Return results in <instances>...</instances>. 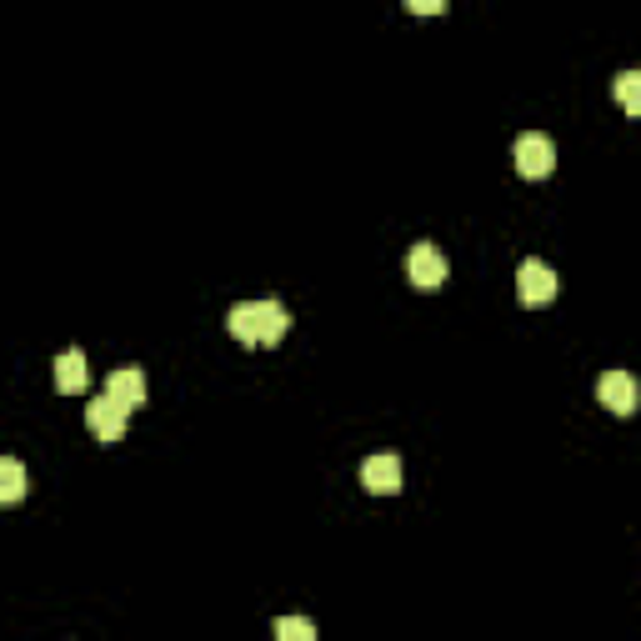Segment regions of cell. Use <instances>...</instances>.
Returning <instances> with one entry per match:
<instances>
[{
	"instance_id": "cell-1",
	"label": "cell",
	"mask_w": 641,
	"mask_h": 641,
	"mask_svg": "<svg viewBox=\"0 0 641 641\" xmlns=\"http://www.w3.org/2000/svg\"><path fill=\"white\" fill-rule=\"evenodd\" d=\"M226 331L241 346H275L291 331V311L281 302H236L226 311Z\"/></svg>"
},
{
	"instance_id": "cell-2",
	"label": "cell",
	"mask_w": 641,
	"mask_h": 641,
	"mask_svg": "<svg viewBox=\"0 0 641 641\" xmlns=\"http://www.w3.org/2000/svg\"><path fill=\"white\" fill-rule=\"evenodd\" d=\"M511 161H516V170H522L526 181H547L551 170H556V145H551V136L526 131L511 145Z\"/></svg>"
},
{
	"instance_id": "cell-3",
	"label": "cell",
	"mask_w": 641,
	"mask_h": 641,
	"mask_svg": "<svg viewBox=\"0 0 641 641\" xmlns=\"http://www.w3.org/2000/svg\"><path fill=\"white\" fill-rule=\"evenodd\" d=\"M126 421H131V411H126V406H120L111 392L95 396V401L86 406V426H91V436H95L101 446L126 441Z\"/></svg>"
},
{
	"instance_id": "cell-4",
	"label": "cell",
	"mask_w": 641,
	"mask_h": 641,
	"mask_svg": "<svg viewBox=\"0 0 641 641\" xmlns=\"http://www.w3.org/2000/svg\"><path fill=\"white\" fill-rule=\"evenodd\" d=\"M556 291H562V281H556V271L547 261L531 256V261L516 266V296H522V306H551Z\"/></svg>"
},
{
	"instance_id": "cell-5",
	"label": "cell",
	"mask_w": 641,
	"mask_h": 641,
	"mask_svg": "<svg viewBox=\"0 0 641 641\" xmlns=\"http://www.w3.org/2000/svg\"><path fill=\"white\" fill-rule=\"evenodd\" d=\"M406 275H411V286L421 291H441L446 286V275H451V261H446L436 246H411V256H406Z\"/></svg>"
},
{
	"instance_id": "cell-6",
	"label": "cell",
	"mask_w": 641,
	"mask_h": 641,
	"mask_svg": "<svg viewBox=\"0 0 641 641\" xmlns=\"http://www.w3.org/2000/svg\"><path fill=\"white\" fill-rule=\"evenodd\" d=\"M361 486H367L371 497H396V491L406 486L401 457H392V451H381V457H367V461H361Z\"/></svg>"
},
{
	"instance_id": "cell-7",
	"label": "cell",
	"mask_w": 641,
	"mask_h": 641,
	"mask_svg": "<svg viewBox=\"0 0 641 641\" xmlns=\"http://www.w3.org/2000/svg\"><path fill=\"white\" fill-rule=\"evenodd\" d=\"M597 401H602L612 416H631L641 401V386L627 371H606V376H597Z\"/></svg>"
},
{
	"instance_id": "cell-8",
	"label": "cell",
	"mask_w": 641,
	"mask_h": 641,
	"mask_svg": "<svg viewBox=\"0 0 641 641\" xmlns=\"http://www.w3.org/2000/svg\"><path fill=\"white\" fill-rule=\"evenodd\" d=\"M86 386H91V367H86V351H66L61 361H55V392L80 396Z\"/></svg>"
},
{
	"instance_id": "cell-9",
	"label": "cell",
	"mask_w": 641,
	"mask_h": 641,
	"mask_svg": "<svg viewBox=\"0 0 641 641\" xmlns=\"http://www.w3.org/2000/svg\"><path fill=\"white\" fill-rule=\"evenodd\" d=\"M105 392L116 396L126 411H141V406H145V376H141V371H111Z\"/></svg>"
},
{
	"instance_id": "cell-10",
	"label": "cell",
	"mask_w": 641,
	"mask_h": 641,
	"mask_svg": "<svg viewBox=\"0 0 641 641\" xmlns=\"http://www.w3.org/2000/svg\"><path fill=\"white\" fill-rule=\"evenodd\" d=\"M616 101H621V111L631 120H641V70H621L616 76Z\"/></svg>"
},
{
	"instance_id": "cell-11",
	"label": "cell",
	"mask_w": 641,
	"mask_h": 641,
	"mask_svg": "<svg viewBox=\"0 0 641 641\" xmlns=\"http://www.w3.org/2000/svg\"><path fill=\"white\" fill-rule=\"evenodd\" d=\"M26 497V466L15 457L0 461V501H21Z\"/></svg>"
},
{
	"instance_id": "cell-12",
	"label": "cell",
	"mask_w": 641,
	"mask_h": 641,
	"mask_svg": "<svg viewBox=\"0 0 641 641\" xmlns=\"http://www.w3.org/2000/svg\"><path fill=\"white\" fill-rule=\"evenodd\" d=\"M271 631H275V641H316V627L306 616H275Z\"/></svg>"
},
{
	"instance_id": "cell-13",
	"label": "cell",
	"mask_w": 641,
	"mask_h": 641,
	"mask_svg": "<svg viewBox=\"0 0 641 641\" xmlns=\"http://www.w3.org/2000/svg\"><path fill=\"white\" fill-rule=\"evenodd\" d=\"M451 0H406V11L411 15H441Z\"/></svg>"
}]
</instances>
